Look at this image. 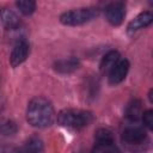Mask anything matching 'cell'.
<instances>
[{
    "label": "cell",
    "instance_id": "obj_7",
    "mask_svg": "<svg viewBox=\"0 0 153 153\" xmlns=\"http://www.w3.org/2000/svg\"><path fill=\"white\" fill-rule=\"evenodd\" d=\"M27 54H29L27 43L25 41H19L14 45V48L12 50V54H11V57H10V62H11L12 67H17L20 63H23L26 60Z\"/></svg>",
    "mask_w": 153,
    "mask_h": 153
},
{
    "label": "cell",
    "instance_id": "obj_10",
    "mask_svg": "<svg viewBox=\"0 0 153 153\" xmlns=\"http://www.w3.org/2000/svg\"><path fill=\"white\" fill-rule=\"evenodd\" d=\"M118 60H120V54L117 51L111 50V51L106 53L104 55V57L102 59V62H100V71H102V73L109 74V72L117 63Z\"/></svg>",
    "mask_w": 153,
    "mask_h": 153
},
{
    "label": "cell",
    "instance_id": "obj_8",
    "mask_svg": "<svg viewBox=\"0 0 153 153\" xmlns=\"http://www.w3.org/2000/svg\"><path fill=\"white\" fill-rule=\"evenodd\" d=\"M152 13L151 12H142L139 16H136L128 25V30L129 31H137L140 29H143L146 26H148L152 23Z\"/></svg>",
    "mask_w": 153,
    "mask_h": 153
},
{
    "label": "cell",
    "instance_id": "obj_4",
    "mask_svg": "<svg viewBox=\"0 0 153 153\" xmlns=\"http://www.w3.org/2000/svg\"><path fill=\"white\" fill-rule=\"evenodd\" d=\"M126 16V5L123 1H114L106 7V19L111 25H120Z\"/></svg>",
    "mask_w": 153,
    "mask_h": 153
},
{
    "label": "cell",
    "instance_id": "obj_3",
    "mask_svg": "<svg viewBox=\"0 0 153 153\" xmlns=\"http://www.w3.org/2000/svg\"><path fill=\"white\" fill-rule=\"evenodd\" d=\"M97 17V11L94 8H78L65 12L60 17V22L65 25H81Z\"/></svg>",
    "mask_w": 153,
    "mask_h": 153
},
{
    "label": "cell",
    "instance_id": "obj_13",
    "mask_svg": "<svg viewBox=\"0 0 153 153\" xmlns=\"http://www.w3.org/2000/svg\"><path fill=\"white\" fill-rule=\"evenodd\" d=\"M96 141L97 145H111L114 143V135L109 129H99L96 133Z\"/></svg>",
    "mask_w": 153,
    "mask_h": 153
},
{
    "label": "cell",
    "instance_id": "obj_15",
    "mask_svg": "<svg viewBox=\"0 0 153 153\" xmlns=\"http://www.w3.org/2000/svg\"><path fill=\"white\" fill-rule=\"evenodd\" d=\"M17 131V126L12 121H2L0 123V133L4 135H12Z\"/></svg>",
    "mask_w": 153,
    "mask_h": 153
},
{
    "label": "cell",
    "instance_id": "obj_1",
    "mask_svg": "<svg viewBox=\"0 0 153 153\" xmlns=\"http://www.w3.org/2000/svg\"><path fill=\"white\" fill-rule=\"evenodd\" d=\"M26 118L31 126L45 128L54 121V108L48 99L43 97H36L27 105Z\"/></svg>",
    "mask_w": 153,
    "mask_h": 153
},
{
    "label": "cell",
    "instance_id": "obj_6",
    "mask_svg": "<svg viewBox=\"0 0 153 153\" xmlns=\"http://www.w3.org/2000/svg\"><path fill=\"white\" fill-rule=\"evenodd\" d=\"M122 139L129 145H140L146 139V133L140 127H128L123 130Z\"/></svg>",
    "mask_w": 153,
    "mask_h": 153
},
{
    "label": "cell",
    "instance_id": "obj_11",
    "mask_svg": "<svg viewBox=\"0 0 153 153\" xmlns=\"http://www.w3.org/2000/svg\"><path fill=\"white\" fill-rule=\"evenodd\" d=\"M126 116L130 121H137L142 116V105H141V102L137 100V99L131 100L128 104L127 109H126Z\"/></svg>",
    "mask_w": 153,
    "mask_h": 153
},
{
    "label": "cell",
    "instance_id": "obj_14",
    "mask_svg": "<svg viewBox=\"0 0 153 153\" xmlns=\"http://www.w3.org/2000/svg\"><path fill=\"white\" fill-rule=\"evenodd\" d=\"M17 7L20 13L30 16L36 8V0H17Z\"/></svg>",
    "mask_w": 153,
    "mask_h": 153
},
{
    "label": "cell",
    "instance_id": "obj_2",
    "mask_svg": "<svg viewBox=\"0 0 153 153\" xmlns=\"http://www.w3.org/2000/svg\"><path fill=\"white\" fill-rule=\"evenodd\" d=\"M93 121V115L86 110L79 109H66L57 115V122L62 127L80 129L87 127Z\"/></svg>",
    "mask_w": 153,
    "mask_h": 153
},
{
    "label": "cell",
    "instance_id": "obj_12",
    "mask_svg": "<svg viewBox=\"0 0 153 153\" xmlns=\"http://www.w3.org/2000/svg\"><path fill=\"white\" fill-rule=\"evenodd\" d=\"M79 66V61L76 59H67V60H61L56 62V69L61 73H69L76 69Z\"/></svg>",
    "mask_w": 153,
    "mask_h": 153
},
{
    "label": "cell",
    "instance_id": "obj_9",
    "mask_svg": "<svg viewBox=\"0 0 153 153\" xmlns=\"http://www.w3.org/2000/svg\"><path fill=\"white\" fill-rule=\"evenodd\" d=\"M0 18L4 26L7 29H16L20 23L18 16L10 8H2L0 11Z\"/></svg>",
    "mask_w": 153,
    "mask_h": 153
},
{
    "label": "cell",
    "instance_id": "obj_16",
    "mask_svg": "<svg viewBox=\"0 0 153 153\" xmlns=\"http://www.w3.org/2000/svg\"><path fill=\"white\" fill-rule=\"evenodd\" d=\"M42 148H43L42 141L38 139H31L25 145V149L29 152H38V151H42Z\"/></svg>",
    "mask_w": 153,
    "mask_h": 153
},
{
    "label": "cell",
    "instance_id": "obj_5",
    "mask_svg": "<svg viewBox=\"0 0 153 153\" xmlns=\"http://www.w3.org/2000/svg\"><path fill=\"white\" fill-rule=\"evenodd\" d=\"M129 71V62L128 60H118L117 63L112 67V69L109 72V81L112 85H116L124 80L127 73Z\"/></svg>",
    "mask_w": 153,
    "mask_h": 153
},
{
    "label": "cell",
    "instance_id": "obj_17",
    "mask_svg": "<svg viewBox=\"0 0 153 153\" xmlns=\"http://www.w3.org/2000/svg\"><path fill=\"white\" fill-rule=\"evenodd\" d=\"M142 121H143V124L148 129H152L153 128V111L148 110V111L143 112L142 114Z\"/></svg>",
    "mask_w": 153,
    "mask_h": 153
},
{
    "label": "cell",
    "instance_id": "obj_18",
    "mask_svg": "<svg viewBox=\"0 0 153 153\" xmlns=\"http://www.w3.org/2000/svg\"><path fill=\"white\" fill-rule=\"evenodd\" d=\"M94 151H97V152H114V151H116V147L114 146V143H111V145H97L94 147Z\"/></svg>",
    "mask_w": 153,
    "mask_h": 153
}]
</instances>
